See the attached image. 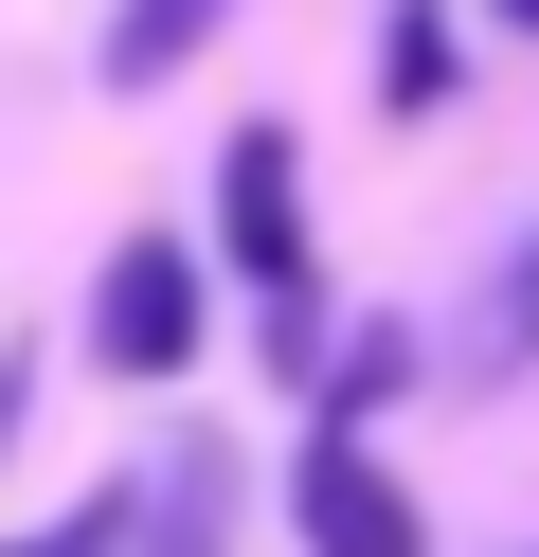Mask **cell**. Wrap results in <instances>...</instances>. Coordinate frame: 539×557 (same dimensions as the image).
Here are the masks:
<instances>
[{"label":"cell","mask_w":539,"mask_h":557,"mask_svg":"<svg viewBox=\"0 0 539 557\" xmlns=\"http://www.w3.org/2000/svg\"><path fill=\"white\" fill-rule=\"evenodd\" d=\"M287 521H306V557H431L414 485H395L359 432H306V468H287Z\"/></svg>","instance_id":"7a4b0ae2"},{"label":"cell","mask_w":539,"mask_h":557,"mask_svg":"<svg viewBox=\"0 0 539 557\" xmlns=\"http://www.w3.org/2000/svg\"><path fill=\"white\" fill-rule=\"evenodd\" d=\"M216 252L270 306H306V162H287V126H234V162H216Z\"/></svg>","instance_id":"3957f363"},{"label":"cell","mask_w":539,"mask_h":557,"mask_svg":"<svg viewBox=\"0 0 539 557\" xmlns=\"http://www.w3.org/2000/svg\"><path fill=\"white\" fill-rule=\"evenodd\" d=\"M0 413H19V360H0Z\"/></svg>","instance_id":"30bf717a"},{"label":"cell","mask_w":539,"mask_h":557,"mask_svg":"<svg viewBox=\"0 0 539 557\" xmlns=\"http://www.w3.org/2000/svg\"><path fill=\"white\" fill-rule=\"evenodd\" d=\"M216 18H234V0H126V18H108V90H162Z\"/></svg>","instance_id":"5b68a950"},{"label":"cell","mask_w":539,"mask_h":557,"mask_svg":"<svg viewBox=\"0 0 539 557\" xmlns=\"http://www.w3.org/2000/svg\"><path fill=\"white\" fill-rule=\"evenodd\" d=\"M126 540V504H72V521H36V540H0V557H108Z\"/></svg>","instance_id":"ba28073f"},{"label":"cell","mask_w":539,"mask_h":557,"mask_svg":"<svg viewBox=\"0 0 539 557\" xmlns=\"http://www.w3.org/2000/svg\"><path fill=\"white\" fill-rule=\"evenodd\" d=\"M503 37H539V0H503Z\"/></svg>","instance_id":"9c48e42d"},{"label":"cell","mask_w":539,"mask_h":557,"mask_svg":"<svg viewBox=\"0 0 539 557\" xmlns=\"http://www.w3.org/2000/svg\"><path fill=\"white\" fill-rule=\"evenodd\" d=\"M90 360H108V377H180V360H198V252H180V234H126V252H108Z\"/></svg>","instance_id":"6da1fadb"},{"label":"cell","mask_w":539,"mask_h":557,"mask_svg":"<svg viewBox=\"0 0 539 557\" xmlns=\"http://www.w3.org/2000/svg\"><path fill=\"white\" fill-rule=\"evenodd\" d=\"M162 557H216V449H180V521H162Z\"/></svg>","instance_id":"52a82bcc"},{"label":"cell","mask_w":539,"mask_h":557,"mask_svg":"<svg viewBox=\"0 0 539 557\" xmlns=\"http://www.w3.org/2000/svg\"><path fill=\"white\" fill-rule=\"evenodd\" d=\"M539 360V234L503 252V288H486V377H522Z\"/></svg>","instance_id":"8992f818"},{"label":"cell","mask_w":539,"mask_h":557,"mask_svg":"<svg viewBox=\"0 0 539 557\" xmlns=\"http://www.w3.org/2000/svg\"><path fill=\"white\" fill-rule=\"evenodd\" d=\"M378 109H395V126L450 109V0H395V18H378Z\"/></svg>","instance_id":"277c9868"}]
</instances>
